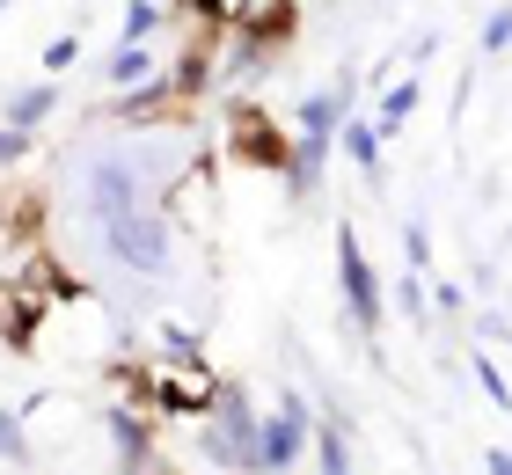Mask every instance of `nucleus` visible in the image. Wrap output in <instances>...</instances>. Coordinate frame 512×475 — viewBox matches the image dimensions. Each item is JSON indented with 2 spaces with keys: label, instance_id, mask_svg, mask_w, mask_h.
<instances>
[{
  "label": "nucleus",
  "instance_id": "1",
  "mask_svg": "<svg viewBox=\"0 0 512 475\" xmlns=\"http://www.w3.org/2000/svg\"><path fill=\"white\" fill-rule=\"evenodd\" d=\"M205 454H213L220 468H242V475H264V424H256L249 395L220 388L213 402V424H205Z\"/></svg>",
  "mask_w": 512,
  "mask_h": 475
},
{
  "label": "nucleus",
  "instance_id": "2",
  "mask_svg": "<svg viewBox=\"0 0 512 475\" xmlns=\"http://www.w3.org/2000/svg\"><path fill=\"white\" fill-rule=\"evenodd\" d=\"M337 285H344V307H352V322L374 337L381 315H388V293H381V278H374V264H366V249H359L352 227H337Z\"/></svg>",
  "mask_w": 512,
  "mask_h": 475
},
{
  "label": "nucleus",
  "instance_id": "3",
  "mask_svg": "<svg viewBox=\"0 0 512 475\" xmlns=\"http://www.w3.org/2000/svg\"><path fill=\"white\" fill-rule=\"evenodd\" d=\"M103 249L118 256L125 271H169V227L154 212H125V220H103Z\"/></svg>",
  "mask_w": 512,
  "mask_h": 475
},
{
  "label": "nucleus",
  "instance_id": "4",
  "mask_svg": "<svg viewBox=\"0 0 512 475\" xmlns=\"http://www.w3.org/2000/svg\"><path fill=\"white\" fill-rule=\"evenodd\" d=\"M308 439H315V410H308L300 388H293L286 402H278V417L264 424V475H271V468H293V454H300Z\"/></svg>",
  "mask_w": 512,
  "mask_h": 475
},
{
  "label": "nucleus",
  "instance_id": "5",
  "mask_svg": "<svg viewBox=\"0 0 512 475\" xmlns=\"http://www.w3.org/2000/svg\"><path fill=\"white\" fill-rule=\"evenodd\" d=\"M227 139H235V154L256 161V169H293V147L271 132L264 110H242V103H235V125H227Z\"/></svg>",
  "mask_w": 512,
  "mask_h": 475
},
{
  "label": "nucleus",
  "instance_id": "6",
  "mask_svg": "<svg viewBox=\"0 0 512 475\" xmlns=\"http://www.w3.org/2000/svg\"><path fill=\"white\" fill-rule=\"evenodd\" d=\"M88 212H96V220L139 212V176L125 169V161H96V169H88Z\"/></svg>",
  "mask_w": 512,
  "mask_h": 475
},
{
  "label": "nucleus",
  "instance_id": "7",
  "mask_svg": "<svg viewBox=\"0 0 512 475\" xmlns=\"http://www.w3.org/2000/svg\"><path fill=\"white\" fill-rule=\"evenodd\" d=\"M315 475H352V424L344 417L315 424Z\"/></svg>",
  "mask_w": 512,
  "mask_h": 475
},
{
  "label": "nucleus",
  "instance_id": "8",
  "mask_svg": "<svg viewBox=\"0 0 512 475\" xmlns=\"http://www.w3.org/2000/svg\"><path fill=\"white\" fill-rule=\"evenodd\" d=\"M337 139H344V154L359 161V176H374V183H381V132L366 125V117H352V125H344Z\"/></svg>",
  "mask_w": 512,
  "mask_h": 475
},
{
  "label": "nucleus",
  "instance_id": "9",
  "mask_svg": "<svg viewBox=\"0 0 512 475\" xmlns=\"http://www.w3.org/2000/svg\"><path fill=\"white\" fill-rule=\"evenodd\" d=\"M103 74H110V88H147V74H154V52H139V44H118Z\"/></svg>",
  "mask_w": 512,
  "mask_h": 475
},
{
  "label": "nucleus",
  "instance_id": "10",
  "mask_svg": "<svg viewBox=\"0 0 512 475\" xmlns=\"http://www.w3.org/2000/svg\"><path fill=\"white\" fill-rule=\"evenodd\" d=\"M52 103H59V88H52V81L22 88L15 103H8V125H22V132H30V125H44V117H52Z\"/></svg>",
  "mask_w": 512,
  "mask_h": 475
},
{
  "label": "nucleus",
  "instance_id": "11",
  "mask_svg": "<svg viewBox=\"0 0 512 475\" xmlns=\"http://www.w3.org/2000/svg\"><path fill=\"white\" fill-rule=\"evenodd\" d=\"M410 110H417V81H395L381 95V117H374V132H403L410 125Z\"/></svg>",
  "mask_w": 512,
  "mask_h": 475
},
{
  "label": "nucleus",
  "instance_id": "12",
  "mask_svg": "<svg viewBox=\"0 0 512 475\" xmlns=\"http://www.w3.org/2000/svg\"><path fill=\"white\" fill-rule=\"evenodd\" d=\"M469 366H476V388H483V395H491V402H498V410H512V388H505V373H498V359H491V351H476V359H469Z\"/></svg>",
  "mask_w": 512,
  "mask_h": 475
},
{
  "label": "nucleus",
  "instance_id": "13",
  "mask_svg": "<svg viewBox=\"0 0 512 475\" xmlns=\"http://www.w3.org/2000/svg\"><path fill=\"white\" fill-rule=\"evenodd\" d=\"M505 44H512V0H505V8H491V22H483V37H476V52H483V59H498Z\"/></svg>",
  "mask_w": 512,
  "mask_h": 475
},
{
  "label": "nucleus",
  "instance_id": "14",
  "mask_svg": "<svg viewBox=\"0 0 512 475\" xmlns=\"http://www.w3.org/2000/svg\"><path fill=\"white\" fill-rule=\"evenodd\" d=\"M395 307H403L410 322H425V315H432V300H425V285H417V271H410L403 285H395Z\"/></svg>",
  "mask_w": 512,
  "mask_h": 475
},
{
  "label": "nucleus",
  "instance_id": "15",
  "mask_svg": "<svg viewBox=\"0 0 512 475\" xmlns=\"http://www.w3.org/2000/svg\"><path fill=\"white\" fill-rule=\"evenodd\" d=\"M74 59H81V37H52L44 44V74H66Z\"/></svg>",
  "mask_w": 512,
  "mask_h": 475
},
{
  "label": "nucleus",
  "instance_id": "16",
  "mask_svg": "<svg viewBox=\"0 0 512 475\" xmlns=\"http://www.w3.org/2000/svg\"><path fill=\"white\" fill-rule=\"evenodd\" d=\"M147 30H154V0H132V15H125V37H118V44H139Z\"/></svg>",
  "mask_w": 512,
  "mask_h": 475
},
{
  "label": "nucleus",
  "instance_id": "17",
  "mask_svg": "<svg viewBox=\"0 0 512 475\" xmlns=\"http://www.w3.org/2000/svg\"><path fill=\"white\" fill-rule=\"evenodd\" d=\"M403 256H410V271H425V264H432V242H425V227H410V234H403Z\"/></svg>",
  "mask_w": 512,
  "mask_h": 475
},
{
  "label": "nucleus",
  "instance_id": "18",
  "mask_svg": "<svg viewBox=\"0 0 512 475\" xmlns=\"http://www.w3.org/2000/svg\"><path fill=\"white\" fill-rule=\"evenodd\" d=\"M0 454H15V461H22V424H15L8 410H0Z\"/></svg>",
  "mask_w": 512,
  "mask_h": 475
},
{
  "label": "nucleus",
  "instance_id": "19",
  "mask_svg": "<svg viewBox=\"0 0 512 475\" xmlns=\"http://www.w3.org/2000/svg\"><path fill=\"white\" fill-rule=\"evenodd\" d=\"M22 147H30V132H22V125H0V161H15Z\"/></svg>",
  "mask_w": 512,
  "mask_h": 475
},
{
  "label": "nucleus",
  "instance_id": "20",
  "mask_svg": "<svg viewBox=\"0 0 512 475\" xmlns=\"http://www.w3.org/2000/svg\"><path fill=\"white\" fill-rule=\"evenodd\" d=\"M483 475H512V454H505V446H491V454H483Z\"/></svg>",
  "mask_w": 512,
  "mask_h": 475
},
{
  "label": "nucleus",
  "instance_id": "21",
  "mask_svg": "<svg viewBox=\"0 0 512 475\" xmlns=\"http://www.w3.org/2000/svg\"><path fill=\"white\" fill-rule=\"evenodd\" d=\"M183 8H191V15H205V22H213V15H227V0H183Z\"/></svg>",
  "mask_w": 512,
  "mask_h": 475
}]
</instances>
